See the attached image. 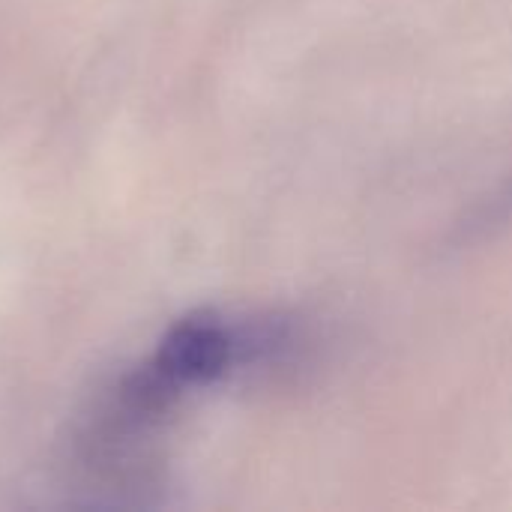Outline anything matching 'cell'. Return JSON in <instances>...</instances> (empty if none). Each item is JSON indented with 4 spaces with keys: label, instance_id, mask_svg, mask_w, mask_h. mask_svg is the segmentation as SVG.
<instances>
[{
    "label": "cell",
    "instance_id": "cell-1",
    "mask_svg": "<svg viewBox=\"0 0 512 512\" xmlns=\"http://www.w3.org/2000/svg\"><path fill=\"white\" fill-rule=\"evenodd\" d=\"M512 216V189L492 207V219H510Z\"/></svg>",
    "mask_w": 512,
    "mask_h": 512
}]
</instances>
